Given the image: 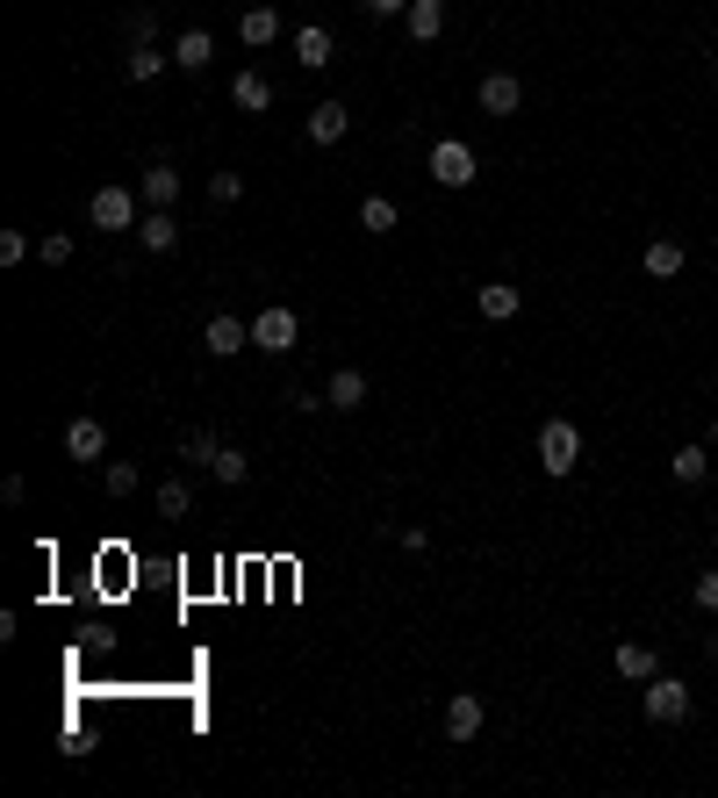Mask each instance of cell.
<instances>
[{"instance_id":"f1b7e54d","label":"cell","mask_w":718,"mask_h":798,"mask_svg":"<svg viewBox=\"0 0 718 798\" xmlns=\"http://www.w3.org/2000/svg\"><path fill=\"white\" fill-rule=\"evenodd\" d=\"M29 260V230H0V266H22Z\"/></svg>"},{"instance_id":"7a4b0ae2","label":"cell","mask_w":718,"mask_h":798,"mask_svg":"<svg viewBox=\"0 0 718 798\" xmlns=\"http://www.w3.org/2000/svg\"><path fill=\"white\" fill-rule=\"evenodd\" d=\"M295 338H302V317H295L288 302H266V310L252 317V346L259 353H274V360H280V353H295Z\"/></svg>"},{"instance_id":"83f0119b","label":"cell","mask_w":718,"mask_h":798,"mask_svg":"<svg viewBox=\"0 0 718 798\" xmlns=\"http://www.w3.org/2000/svg\"><path fill=\"white\" fill-rule=\"evenodd\" d=\"M216 446H223L216 432H188V439H180V453H188L194 468H208V461H216Z\"/></svg>"},{"instance_id":"5b68a950","label":"cell","mask_w":718,"mask_h":798,"mask_svg":"<svg viewBox=\"0 0 718 798\" xmlns=\"http://www.w3.org/2000/svg\"><path fill=\"white\" fill-rule=\"evenodd\" d=\"M86 216H94V230H137V194L130 188H94V202H86Z\"/></svg>"},{"instance_id":"d6986e66","label":"cell","mask_w":718,"mask_h":798,"mask_svg":"<svg viewBox=\"0 0 718 798\" xmlns=\"http://www.w3.org/2000/svg\"><path fill=\"white\" fill-rule=\"evenodd\" d=\"M137 245H144V252H172V245H180L172 209H152V216H144V224H137Z\"/></svg>"},{"instance_id":"8fae6325","label":"cell","mask_w":718,"mask_h":798,"mask_svg":"<svg viewBox=\"0 0 718 798\" xmlns=\"http://www.w3.org/2000/svg\"><path fill=\"white\" fill-rule=\"evenodd\" d=\"M618 677H625V683H647V677H661V655H654L647 641H618Z\"/></svg>"},{"instance_id":"7402d4cb","label":"cell","mask_w":718,"mask_h":798,"mask_svg":"<svg viewBox=\"0 0 718 798\" xmlns=\"http://www.w3.org/2000/svg\"><path fill=\"white\" fill-rule=\"evenodd\" d=\"M166 65H172V58L158 51V44H130V65H122V72H130V80H137V87H144V80H158V72H166Z\"/></svg>"},{"instance_id":"ba28073f","label":"cell","mask_w":718,"mask_h":798,"mask_svg":"<svg viewBox=\"0 0 718 798\" xmlns=\"http://www.w3.org/2000/svg\"><path fill=\"white\" fill-rule=\"evenodd\" d=\"M517 108H525V87H517L511 72H489V80H481V116H517Z\"/></svg>"},{"instance_id":"3957f363","label":"cell","mask_w":718,"mask_h":798,"mask_svg":"<svg viewBox=\"0 0 718 798\" xmlns=\"http://www.w3.org/2000/svg\"><path fill=\"white\" fill-rule=\"evenodd\" d=\"M639 705H647L654 727H683L690 719V683L683 677H647V698H639Z\"/></svg>"},{"instance_id":"52a82bcc","label":"cell","mask_w":718,"mask_h":798,"mask_svg":"<svg viewBox=\"0 0 718 798\" xmlns=\"http://www.w3.org/2000/svg\"><path fill=\"white\" fill-rule=\"evenodd\" d=\"M481 719H489V712H481L475 691H453V698H445V741H475Z\"/></svg>"},{"instance_id":"5bb4252c","label":"cell","mask_w":718,"mask_h":798,"mask_svg":"<svg viewBox=\"0 0 718 798\" xmlns=\"http://www.w3.org/2000/svg\"><path fill=\"white\" fill-rule=\"evenodd\" d=\"M295 65H309V72H324V65H331V29H324V22L295 29Z\"/></svg>"},{"instance_id":"603a6c76","label":"cell","mask_w":718,"mask_h":798,"mask_svg":"<svg viewBox=\"0 0 718 798\" xmlns=\"http://www.w3.org/2000/svg\"><path fill=\"white\" fill-rule=\"evenodd\" d=\"M194 511V489L180 483V475H166V483H158V519H188Z\"/></svg>"},{"instance_id":"4dcf8cb0","label":"cell","mask_w":718,"mask_h":798,"mask_svg":"<svg viewBox=\"0 0 718 798\" xmlns=\"http://www.w3.org/2000/svg\"><path fill=\"white\" fill-rule=\"evenodd\" d=\"M44 266H72V238L65 230H44Z\"/></svg>"},{"instance_id":"1f68e13d","label":"cell","mask_w":718,"mask_h":798,"mask_svg":"<svg viewBox=\"0 0 718 798\" xmlns=\"http://www.w3.org/2000/svg\"><path fill=\"white\" fill-rule=\"evenodd\" d=\"M122 29H130V44H152L158 15H152V8H130V22H122Z\"/></svg>"},{"instance_id":"8d00e7d4","label":"cell","mask_w":718,"mask_h":798,"mask_svg":"<svg viewBox=\"0 0 718 798\" xmlns=\"http://www.w3.org/2000/svg\"><path fill=\"white\" fill-rule=\"evenodd\" d=\"M711 662H718V633H711Z\"/></svg>"},{"instance_id":"484cf974","label":"cell","mask_w":718,"mask_h":798,"mask_svg":"<svg viewBox=\"0 0 718 798\" xmlns=\"http://www.w3.org/2000/svg\"><path fill=\"white\" fill-rule=\"evenodd\" d=\"M101 483H108V497H137V483H144V475H137V461H108V468H101Z\"/></svg>"},{"instance_id":"f546056e","label":"cell","mask_w":718,"mask_h":798,"mask_svg":"<svg viewBox=\"0 0 718 798\" xmlns=\"http://www.w3.org/2000/svg\"><path fill=\"white\" fill-rule=\"evenodd\" d=\"M244 194V174H208V202H238Z\"/></svg>"},{"instance_id":"6da1fadb","label":"cell","mask_w":718,"mask_h":798,"mask_svg":"<svg viewBox=\"0 0 718 798\" xmlns=\"http://www.w3.org/2000/svg\"><path fill=\"white\" fill-rule=\"evenodd\" d=\"M539 468L547 475H575L582 468V432L567 425V417H547V425H539Z\"/></svg>"},{"instance_id":"ac0fdd59","label":"cell","mask_w":718,"mask_h":798,"mask_svg":"<svg viewBox=\"0 0 718 798\" xmlns=\"http://www.w3.org/2000/svg\"><path fill=\"white\" fill-rule=\"evenodd\" d=\"M324 403L331 410H359V403H367V374H359V367H338L331 389H324Z\"/></svg>"},{"instance_id":"9a60e30c","label":"cell","mask_w":718,"mask_h":798,"mask_svg":"<svg viewBox=\"0 0 718 798\" xmlns=\"http://www.w3.org/2000/svg\"><path fill=\"white\" fill-rule=\"evenodd\" d=\"M345 130H352V116H345L338 102H316V108H309V144H338Z\"/></svg>"},{"instance_id":"8992f818","label":"cell","mask_w":718,"mask_h":798,"mask_svg":"<svg viewBox=\"0 0 718 798\" xmlns=\"http://www.w3.org/2000/svg\"><path fill=\"white\" fill-rule=\"evenodd\" d=\"M202 346L216 353V360H230V353L252 346V324H244V317H230V310H216V317H208V331H202Z\"/></svg>"},{"instance_id":"d590c367","label":"cell","mask_w":718,"mask_h":798,"mask_svg":"<svg viewBox=\"0 0 718 798\" xmlns=\"http://www.w3.org/2000/svg\"><path fill=\"white\" fill-rule=\"evenodd\" d=\"M711 453H718V417H711Z\"/></svg>"},{"instance_id":"4316f807","label":"cell","mask_w":718,"mask_h":798,"mask_svg":"<svg viewBox=\"0 0 718 798\" xmlns=\"http://www.w3.org/2000/svg\"><path fill=\"white\" fill-rule=\"evenodd\" d=\"M208 475H216V483H244V475H252V461H244L238 446H216V461H208Z\"/></svg>"},{"instance_id":"2e32d148","label":"cell","mask_w":718,"mask_h":798,"mask_svg":"<svg viewBox=\"0 0 718 798\" xmlns=\"http://www.w3.org/2000/svg\"><path fill=\"white\" fill-rule=\"evenodd\" d=\"M208 58H216V36H208V29H180V44H172V65H180V72H202Z\"/></svg>"},{"instance_id":"44dd1931","label":"cell","mask_w":718,"mask_h":798,"mask_svg":"<svg viewBox=\"0 0 718 798\" xmlns=\"http://www.w3.org/2000/svg\"><path fill=\"white\" fill-rule=\"evenodd\" d=\"M647 274L654 281H675V274H683V245H675V238H654L647 245Z\"/></svg>"},{"instance_id":"30bf717a","label":"cell","mask_w":718,"mask_h":798,"mask_svg":"<svg viewBox=\"0 0 718 798\" xmlns=\"http://www.w3.org/2000/svg\"><path fill=\"white\" fill-rule=\"evenodd\" d=\"M230 102H238L244 116H266V108H274V80H266V72H238V80H230Z\"/></svg>"},{"instance_id":"74e56055","label":"cell","mask_w":718,"mask_h":798,"mask_svg":"<svg viewBox=\"0 0 718 798\" xmlns=\"http://www.w3.org/2000/svg\"><path fill=\"white\" fill-rule=\"evenodd\" d=\"M711 72H718V58H711Z\"/></svg>"},{"instance_id":"e575fe53","label":"cell","mask_w":718,"mask_h":798,"mask_svg":"<svg viewBox=\"0 0 718 798\" xmlns=\"http://www.w3.org/2000/svg\"><path fill=\"white\" fill-rule=\"evenodd\" d=\"M367 15L388 22V15H410V0H367Z\"/></svg>"},{"instance_id":"277c9868","label":"cell","mask_w":718,"mask_h":798,"mask_svg":"<svg viewBox=\"0 0 718 798\" xmlns=\"http://www.w3.org/2000/svg\"><path fill=\"white\" fill-rule=\"evenodd\" d=\"M475 144H460V138H439L431 144V180H439V188H475Z\"/></svg>"},{"instance_id":"4fadbf2b","label":"cell","mask_w":718,"mask_h":798,"mask_svg":"<svg viewBox=\"0 0 718 798\" xmlns=\"http://www.w3.org/2000/svg\"><path fill=\"white\" fill-rule=\"evenodd\" d=\"M137 194H144V202H152V209H172V202H180V174H172L166 158H158V166H144Z\"/></svg>"},{"instance_id":"836d02e7","label":"cell","mask_w":718,"mask_h":798,"mask_svg":"<svg viewBox=\"0 0 718 798\" xmlns=\"http://www.w3.org/2000/svg\"><path fill=\"white\" fill-rule=\"evenodd\" d=\"M288 410L309 417V410H324V396H316V389H288Z\"/></svg>"},{"instance_id":"ffe728a7","label":"cell","mask_w":718,"mask_h":798,"mask_svg":"<svg viewBox=\"0 0 718 798\" xmlns=\"http://www.w3.org/2000/svg\"><path fill=\"white\" fill-rule=\"evenodd\" d=\"M403 29H410L417 44H431V36H445V0H410V15H403Z\"/></svg>"},{"instance_id":"e0dca14e","label":"cell","mask_w":718,"mask_h":798,"mask_svg":"<svg viewBox=\"0 0 718 798\" xmlns=\"http://www.w3.org/2000/svg\"><path fill=\"white\" fill-rule=\"evenodd\" d=\"M238 36L252 44V51H266V44L280 36V8H244V15H238Z\"/></svg>"},{"instance_id":"cb8c5ba5","label":"cell","mask_w":718,"mask_h":798,"mask_svg":"<svg viewBox=\"0 0 718 798\" xmlns=\"http://www.w3.org/2000/svg\"><path fill=\"white\" fill-rule=\"evenodd\" d=\"M359 230H374V238H388V230H395V202H388V194H367V202H359Z\"/></svg>"},{"instance_id":"d6a6232c","label":"cell","mask_w":718,"mask_h":798,"mask_svg":"<svg viewBox=\"0 0 718 798\" xmlns=\"http://www.w3.org/2000/svg\"><path fill=\"white\" fill-rule=\"evenodd\" d=\"M697 605H704V611H718V569H704V575H697Z\"/></svg>"},{"instance_id":"9c48e42d","label":"cell","mask_w":718,"mask_h":798,"mask_svg":"<svg viewBox=\"0 0 718 798\" xmlns=\"http://www.w3.org/2000/svg\"><path fill=\"white\" fill-rule=\"evenodd\" d=\"M65 453H72V461H101V453H108V425H101V417H72V425H65Z\"/></svg>"},{"instance_id":"d4e9b609","label":"cell","mask_w":718,"mask_h":798,"mask_svg":"<svg viewBox=\"0 0 718 798\" xmlns=\"http://www.w3.org/2000/svg\"><path fill=\"white\" fill-rule=\"evenodd\" d=\"M704 475H711V446H675V483L697 489Z\"/></svg>"},{"instance_id":"7c38bea8","label":"cell","mask_w":718,"mask_h":798,"mask_svg":"<svg viewBox=\"0 0 718 798\" xmlns=\"http://www.w3.org/2000/svg\"><path fill=\"white\" fill-rule=\"evenodd\" d=\"M475 310L489 317V324H511V317L525 310V296H517L511 281H489V288H481V296H475Z\"/></svg>"}]
</instances>
